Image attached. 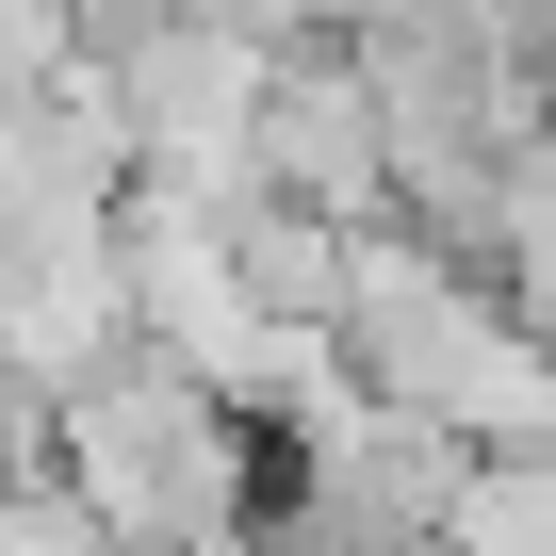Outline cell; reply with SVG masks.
<instances>
[{
  "label": "cell",
  "instance_id": "cell-1",
  "mask_svg": "<svg viewBox=\"0 0 556 556\" xmlns=\"http://www.w3.org/2000/svg\"><path fill=\"white\" fill-rule=\"evenodd\" d=\"M458 475H475V458H458L442 426H409V409H377V393L344 377V393L295 409V458H278V491H295V556H442Z\"/></svg>",
  "mask_w": 556,
  "mask_h": 556
},
{
  "label": "cell",
  "instance_id": "cell-2",
  "mask_svg": "<svg viewBox=\"0 0 556 556\" xmlns=\"http://www.w3.org/2000/svg\"><path fill=\"white\" fill-rule=\"evenodd\" d=\"M99 66H115L131 180H164V197H213V213H245V197H262V99H278V66H262V50H229L213 17H164V34L99 50Z\"/></svg>",
  "mask_w": 556,
  "mask_h": 556
},
{
  "label": "cell",
  "instance_id": "cell-3",
  "mask_svg": "<svg viewBox=\"0 0 556 556\" xmlns=\"http://www.w3.org/2000/svg\"><path fill=\"white\" fill-rule=\"evenodd\" d=\"M262 197H295L328 229H393V131H377V83H361L344 34L278 66V99H262Z\"/></svg>",
  "mask_w": 556,
  "mask_h": 556
},
{
  "label": "cell",
  "instance_id": "cell-4",
  "mask_svg": "<svg viewBox=\"0 0 556 556\" xmlns=\"http://www.w3.org/2000/svg\"><path fill=\"white\" fill-rule=\"evenodd\" d=\"M229 262H245V312H262V328H328V344H344L361 229H328V213H295V197H245V213H229Z\"/></svg>",
  "mask_w": 556,
  "mask_h": 556
},
{
  "label": "cell",
  "instance_id": "cell-5",
  "mask_svg": "<svg viewBox=\"0 0 556 556\" xmlns=\"http://www.w3.org/2000/svg\"><path fill=\"white\" fill-rule=\"evenodd\" d=\"M0 556H115V540H99V507H83L66 475H17V507H0Z\"/></svg>",
  "mask_w": 556,
  "mask_h": 556
}]
</instances>
